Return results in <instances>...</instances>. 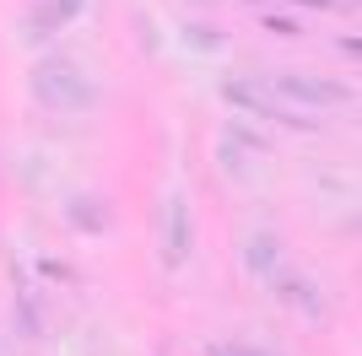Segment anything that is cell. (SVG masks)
<instances>
[{"mask_svg":"<svg viewBox=\"0 0 362 356\" xmlns=\"http://www.w3.org/2000/svg\"><path fill=\"white\" fill-rule=\"evenodd\" d=\"M33 92H38L49 108H60V114H76V108H87L92 97H98V87L76 71L71 59H44L38 76H33Z\"/></svg>","mask_w":362,"mask_h":356,"instance_id":"cell-1","label":"cell"},{"mask_svg":"<svg viewBox=\"0 0 362 356\" xmlns=\"http://www.w3.org/2000/svg\"><path fill=\"white\" fill-rule=\"evenodd\" d=\"M271 87L292 103H308V108H335V103H351V87L341 81H319V76H303V71H281L271 76Z\"/></svg>","mask_w":362,"mask_h":356,"instance_id":"cell-2","label":"cell"},{"mask_svg":"<svg viewBox=\"0 0 362 356\" xmlns=\"http://www.w3.org/2000/svg\"><path fill=\"white\" fill-rule=\"evenodd\" d=\"M189 249H195L189 200H184V194H168V206H163V265H168V270H179L184 259H189Z\"/></svg>","mask_w":362,"mask_h":356,"instance_id":"cell-3","label":"cell"},{"mask_svg":"<svg viewBox=\"0 0 362 356\" xmlns=\"http://www.w3.org/2000/svg\"><path fill=\"white\" fill-rule=\"evenodd\" d=\"M276 292L287 297V302H303L308 313H319V297L308 292V281H298V275H276Z\"/></svg>","mask_w":362,"mask_h":356,"instance_id":"cell-4","label":"cell"},{"mask_svg":"<svg viewBox=\"0 0 362 356\" xmlns=\"http://www.w3.org/2000/svg\"><path fill=\"white\" fill-rule=\"evenodd\" d=\"M243 259H249L255 270H271V265H276V237H265V232H259V237H249Z\"/></svg>","mask_w":362,"mask_h":356,"instance_id":"cell-5","label":"cell"},{"mask_svg":"<svg viewBox=\"0 0 362 356\" xmlns=\"http://www.w3.org/2000/svg\"><path fill=\"white\" fill-rule=\"evenodd\" d=\"M71 222H76V227H92V232H103L108 216H103V206H92V200H76V206H71Z\"/></svg>","mask_w":362,"mask_h":356,"instance_id":"cell-6","label":"cell"},{"mask_svg":"<svg viewBox=\"0 0 362 356\" xmlns=\"http://www.w3.org/2000/svg\"><path fill=\"white\" fill-rule=\"evenodd\" d=\"M265 28H271V32H281V38H292V32H303L298 22H292V16H265Z\"/></svg>","mask_w":362,"mask_h":356,"instance_id":"cell-7","label":"cell"},{"mask_svg":"<svg viewBox=\"0 0 362 356\" xmlns=\"http://www.w3.org/2000/svg\"><path fill=\"white\" fill-rule=\"evenodd\" d=\"M81 6H87V0H54V11H60V22H71V16L81 11Z\"/></svg>","mask_w":362,"mask_h":356,"instance_id":"cell-8","label":"cell"},{"mask_svg":"<svg viewBox=\"0 0 362 356\" xmlns=\"http://www.w3.org/2000/svg\"><path fill=\"white\" fill-rule=\"evenodd\" d=\"M222 356H255V351H222Z\"/></svg>","mask_w":362,"mask_h":356,"instance_id":"cell-9","label":"cell"}]
</instances>
